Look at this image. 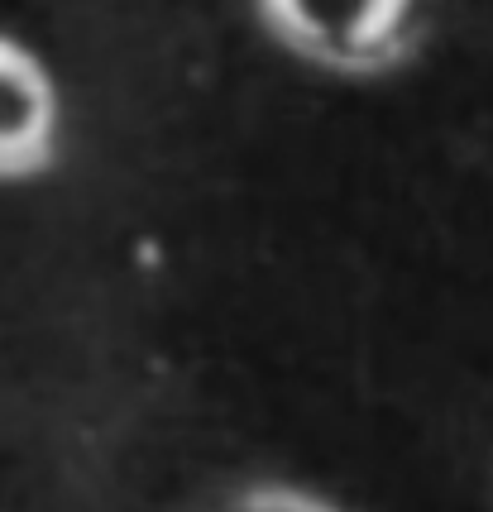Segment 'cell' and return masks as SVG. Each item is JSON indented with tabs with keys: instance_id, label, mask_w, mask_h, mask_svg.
<instances>
[{
	"instance_id": "cell-2",
	"label": "cell",
	"mask_w": 493,
	"mask_h": 512,
	"mask_svg": "<svg viewBox=\"0 0 493 512\" xmlns=\"http://www.w3.org/2000/svg\"><path fill=\"white\" fill-rule=\"evenodd\" d=\"M58 158V87L44 58L0 34V182H29Z\"/></svg>"
},
{
	"instance_id": "cell-1",
	"label": "cell",
	"mask_w": 493,
	"mask_h": 512,
	"mask_svg": "<svg viewBox=\"0 0 493 512\" xmlns=\"http://www.w3.org/2000/svg\"><path fill=\"white\" fill-rule=\"evenodd\" d=\"M259 24L292 58L336 77H383L417 53L422 0H254Z\"/></svg>"
},
{
	"instance_id": "cell-3",
	"label": "cell",
	"mask_w": 493,
	"mask_h": 512,
	"mask_svg": "<svg viewBox=\"0 0 493 512\" xmlns=\"http://www.w3.org/2000/svg\"><path fill=\"white\" fill-rule=\"evenodd\" d=\"M216 512H345L326 493H312L302 484H245L225 498Z\"/></svg>"
}]
</instances>
